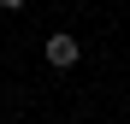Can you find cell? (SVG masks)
Listing matches in <instances>:
<instances>
[{"mask_svg": "<svg viewBox=\"0 0 130 124\" xmlns=\"http://www.w3.org/2000/svg\"><path fill=\"white\" fill-rule=\"evenodd\" d=\"M41 59H47V65H53V71H71V65H77V59H83V41H77L71 30H53L47 41H41Z\"/></svg>", "mask_w": 130, "mask_h": 124, "instance_id": "6da1fadb", "label": "cell"}, {"mask_svg": "<svg viewBox=\"0 0 130 124\" xmlns=\"http://www.w3.org/2000/svg\"><path fill=\"white\" fill-rule=\"evenodd\" d=\"M30 6V0H0V12H24Z\"/></svg>", "mask_w": 130, "mask_h": 124, "instance_id": "7a4b0ae2", "label": "cell"}, {"mask_svg": "<svg viewBox=\"0 0 130 124\" xmlns=\"http://www.w3.org/2000/svg\"><path fill=\"white\" fill-rule=\"evenodd\" d=\"M65 124H83V118H65Z\"/></svg>", "mask_w": 130, "mask_h": 124, "instance_id": "3957f363", "label": "cell"}]
</instances>
